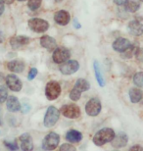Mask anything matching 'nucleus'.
<instances>
[{
	"mask_svg": "<svg viewBox=\"0 0 143 151\" xmlns=\"http://www.w3.org/2000/svg\"><path fill=\"white\" fill-rule=\"evenodd\" d=\"M115 132L113 129L111 128H104L101 129L100 131H98L94 134V137L92 138L93 143L97 146H102L104 144L111 142L115 137Z\"/></svg>",
	"mask_w": 143,
	"mask_h": 151,
	"instance_id": "f257e3e1",
	"label": "nucleus"
},
{
	"mask_svg": "<svg viewBox=\"0 0 143 151\" xmlns=\"http://www.w3.org/2000/svg\"><path fill=\"white\" fill-rule=\"evenodd\" d=\"M60 118V111L54 106H49L45 113L43 124L46 128H52L56 125Z\"/></svg>",
	"mask_w": 143,
	"mask_h": 151,
	"instance_id": "f03ea898",
	"label": "nucleus"
},
{
	"mask_svg": "<svg viewBox=\"0 0 143 151\" xmlns=\"http://www.w3.org/2000/svg\"><path fill=\"white\" fill-rule=\"evenodd\" d=\"M60 142V135L56 134L54 132H49L48 134H46V137L43 138L42 141V147L45 150H54L57 148Z\"/></svg>",
	"mask_w": 143,
	"mask_h": 151,
	"instance_id": "7ed1b4c3",
	"label": "nucleus"
},
{
	"mask_svg": "<svg viewBox=\"0 0 143 151\" xmlns=\"http://www.w3.org/2000/svg\"><path fill=\"white\" fill-rule=\"evenodd\" d=\"M61 93V86L60 84L55 81H50L45 86V95L48 100L52 101L59 97Z\"/></svg>",
	"mask_w": 143,
	"mask_h": 151,
	"instance_id": "20e7f679",
	"label": "nucleus"
},
{
	"mask_svg": "<svg viewBox=\"0 0 143 151\" xmlns=\"http://www.w3.org/2000/svg\"><path fill=\"white\" fill-rule=\"evenodd\" d=\"M101 109H102L101 101L98 98H91L86 104V112L88 116L91 117L98 116L99 113L101 112Z\"/></svg>",
	"mask_w": 143,
	"mask_h": 151,
	"instance_id": "39448f33",
	"label": "nucleus"
},
{
	"mask_svg": "<svg viewBox=\"0 0 143 151\" xmlns=\"http://www.w3.org/2000/svg\"><path fill=\"white\" fill-rule=\"evenodd\" d=\"M60 113L69 119H77L80 116V109L75 104H66L61 107Z\"/></svg>",
	"mask_w": 143,
	"mask_h": 151,
	"instance_id": "423d86ee",
	"label": "nucleus"
},
{
	"mask_svg": "<svg viewBox=\"0 0 143 151\" xmlns=\"http://www.w3.org/2000/svg\"><path fill=\"white\" fill-rule=\"evenodd\" d=\"M29 27L32 31L35 32H44L49 28V24L43 19L39 18H33L29 21Z\"/></svg>",
	"mask_w": 143,
	"mask_h": 151,
	"instance_id": "0eeeda50",
	"label": "nucleus"
},
{
	"mask_svg": "<svg viewBox=\"0 0 143 151\" xmlns=\"http://www.w3.org/2000/svg\"><path fill=\"white\" fill-rule=\"evenodd\" d=\"M78 69H80V64H78V62L75 61V60H69V61H66L59 67V70L61 73L66 76L75 73Z\"/></svg>",
	"mask_w": 143,
	"mask_h": 151,
	"instance_id": "6e6552de",
	"label": "nucleus"
},
{
	"mask_svg": "<svg viewBox=\"0 0 143 151\" xmlns=\"http://www.w3.org/2000/svg\"><path fill=\"white\" fill-rule=\"evenodd\" d=\"M70 57H71L70 51L67 49V48H64V47H59V48H57V49H55L52 55L53 61L55 63H58V64H61V63L68 61V59H70Z\"/></svg>",
	"mask_w": 143,
	"mask_h": 151,
	"instance_id": "1a4fd4ad",
	"label": "nucleus"
},
{
	"mask_svg": "<svg viewBox=\"0 0 143 151\" xmlns=\"http://www.w3.org/2000/svg\"><path fill=\"white\" fill-rule=\"evenodd\" d=\"M6 84H7L8 88L11 89L12 91L19 92L23 87L22 81L17 76L15 75H8L6 77Z\"/></svg>",
	"mask_w": 143,
	"mask_h": 151,
	"instance_id": "9d476101",
	"label": "nucleus"
},
{
	"mask_svg": "<svg viewBox=\"0 0 143 151\" xmlns=\"http://www.w3.org/2000/svg\"><path fill=\"white\" fill-rule=\"evenodd\" d=\"M20 142H21V148L23 151H32L34 148L33 144V139L29 132L21 134L20 137Z\"/></svg>",
	"mask_w": 143,
	"mask_h": 151,
	"instance_id": "9b49d317",
	"label": "nucleus"
},
{
	"mask_svg": "<svg viewBox=\"0 0 143 151\" xmlns=\"http://www.w3.org/2000/svg\"><path fill=\"white\" fill-rule=\"evenodd\" d=\"M130 46H132V43H130V41L129 40V39L124 38V37L117 38L113 42V49L115 51H117V52L124 53V51L129 49Z\"/></svg>",
	"mask_w": 143,
	"mask_h": 151,
	"instance_id": "f8f14e48",
	"label": "nucleus"
},
{
	"mask_svg": "<svg viewBox=\"0 0 143 151\" xmlns=\"http://www.w3.org/2000/svg\"><path fill=\"white\" fill-rule=\"evenodd\" d=\"M129 142V137L126 135V134L124 132H119L118 134L115 135L114 139L111 141L112 146L115 147V148H123Z\"/></svg>",
	"mask_w": 143,
	"mask_h": 151,
	"instance_id": "ddd939ff",
	"label": "nucleus"
},
{
	"mask_svg": "<svg viewBox=\"0 0 143 151\" xmlns=\"http://www.w3.org/2000/svg\"><path fill=\"white\" fill-rule=\"evenodd\" d=\"M29 41L30 38L26 35H18V37H14L10 39V44L13 49H19V48L29 44Z\"/></svg>",
	"mask_w": 143,
	"mask_h": 151,
	"instance_id": "4468645a",
	"label": "nucleus"
},
{
	"mask_svg": "<svg viewBox=\"0 0 143 151\" xmlns=\"http://www.w3.org/2000/svg\"><path fill=\"white\" fill-rule=\"evenodd\" d=\"M54 20L55 22L60 26H66L70 23V20H71V16H70V13L68 11L65 10H60L55 13L54 15Z\"/></svg>",
	"mask_w": 143,
	"mask_h": 151,
	"instance_id": "2eb2a0df",
	"label": "nucleus"
},
{
	"mask_svg": "<svg viewBox=\"0 0 143 151\" xmlns=\"http://www.w3.org/2000/svg\"><path fill=\"white\" fill-rule=\"evenodd\" d=\"M6 107L10 112H18L21 110V103L19 99L15 96H9L7 98V102H6Z\"/></svg>",
	"mask_w": 143,
	"mask_h": 151,
	"instance_id": "dca6fc26",
	"label": "nucleus"
},
{
	"mask_svg": "<svg viewBox=\"0 0 143 151\" xmlns=\"http://www.w3.org/2000/svg\"><path fill=\"white\" fill-rule=\"evenodd\" d=\"M65 138L70 143H78L83 139V134L75 129H70L66 134Z\"/></svg>",
	"mask_w": 143,
	"mask_h": 151,
	"instance_id": "f3484780",
	"label": "nucleus"
},
{
	"mask_svg": "<svg viewBox=\"0 0 143 151\" xmlns=\"http://www.w3.org/2000/svg\"><path fill=\"white\" fill-rule=\"evenodd\" d=\"M40 44L42 47L46 48L47 50L53 51L55 49V47L57 46V42L53 37H49V35H43L40 38Z\"/></svg>",
	"mask_w": 143,
	"mask_h": 151,
	"instance_id": "a211bd4d",
	"label": "nucleus"
},
{
	"mask_svg": "<svg viewBox=\"0 0 143 151\" xmlns=\"http://www.w3.org/2000/svg\"><path fill=\"white\" fill-rule=\"evenodd\" d=\"M25 63L21 60H13V61H10L7 64V68L13 73H22V72L25 70Z\"/></svg>",
	"mask_w": 143,
	"mask_h": 151,
	"instance_id": "6ab92c4d",
	"label": "nucleus"
},
{
	"mask_svg": "<svg viewBox=\"0 0 143 151\" xmlns=\"http://www.w3.org/2000/svg\"><path fill=\"white\" fill-rule=\"evenodd\" d=\"M129 31L133 35H141L143 34V25L136 20H133L129 24Z\"/></svg>",
	"mask_w": 143,
	"mask_h": 151,
	"instance_id": "aec40b11",
	"label": "nucleus"
},
{
	"mask_svg": "<svg viewBox=\"0 0 143 151\" xmlns=\"http://www.w3.org/2000/svg\"><path fill=\"white\" fill-rule=\"evenodd\" d=\"M129 95L130 101H132V103H138L143 97V92L141 89L133 87V88H130Z\"/></svg>",
	"mask_w": 143,
	"mask_h": 151,
	"instance_id": "412c9836",
	"label": "nucleus"
},
{
	"mask_svg": "<svg viewBox=\"0 0 143 151\" xmlns=\"http://www.w3.org/2000/svg\"><path fill=\"white\" fill-rule=\"evenodd\" d=\"M93 69H94V72H95L96 80H97V81H98V84L100 86H105V80H104V77H103V74H102L101 68H100V65H99V63L97 61H94Z\"/></svg>",
	"mask_w": 143,
	"mask_h": 151,
	"instance_id": "4be33fe9",
	"label": "nucleus"
},
{
	"mask_svg": "<svg viewBox=\"0 0 143 151\" xmlns=\"http://www.w3.org/2000/svg\"><path fill=\"white\" fill-rule=\"evenodd\" d=\"M74 87L77 88L78 90H80V91L83 93V91H87V90L90 88V84L86 80H84V78H78V80L75 81Z\"/></svg>",
	"mask_w": 143,
	"mask_h": 151,
	"instance_id": "5701e85b",
	"label": "nucleus"
},
{
	"mask_svg": "<svg viewBox=\"0 0 143 151\" xmlns=\"http://www.w3.org/2000/svg\"><path fill=\"white\" fill-rule=\"evenodd\" d=\"M139 8H140L139 3L134 1V0H127V2L126 3V10L132 12V13H134Z\"/></svg>",
	"mask_w": 143,
	"mask_h": 151,
	"instance_id": "b1692460",
	"label": "nucleus"
},
{
	"mask_svg": "<svg viewBox=\"0 0 143 151\" xmlns=\"http://www.w3.org/2000/svg\"><path fill=\"white\" fill-rule=\"evenodd\" d=\"M133 83L138 87L143 86V72H138L133 76Z\"/></svg>",
	"mask_w": 143,
	"mask_h": 151,
	"instance_id": "393cba45",
	"label": "nucleus"
},
{
	"mask_svg": "<svg viewBox=\"0 0 143 151\" xmlns=\"http://www.w3.org/2000/svg\"><path fill=\"white\" fill-rule=\"evenodd\" d=\"M8 98V90L7 87L4 86H0V103H3Z\"/></svg>",
	"mask_w": 143,
	"mask_h": 151,
	"instance_id": "a878e982",
	"label": "nucleus"
},
{
	"mask_svg": "<svg viewBox=\"0 0 143 151\" xmlns=\"http://www.w3.org/2000/svg\"><path fill=\"white\" fill-rule=\"evenodd\" d=\"M69 96L73 101H78V100H80V98L81 96V92L80 90H78L77 88H75V87H73V89L71 90V92H70Z\"/></svg>",
	"mask_w": 143,
	"mask_h": 151,
	"instance_id": "bb28decb",
	"label": "nucleus"
},
{
	"mask_svg": "<svg viewBox=\"0 0 143 151\" xmlns=\"http://www.w3.org/2000/svg\"><path fill=\"white\" fill-rule=\"evenodd\" d=\"M41 2H42V0H29L28 6H29V8L30 9V10L35 11L40 7Z\"/></svg>",
	"mask_w": 143,
	"mask_h": 151,
	"instance_id": "cd10ccee",
	"label": "nucleus"
},
{
	"mask_svg": "<svg viewBox=\"0 0 143 151\" xmlns=\"http://www.w3.org/2000/svg\"><path fill=\"white\" fill-rule=\"evenodd\" d=\"M137 46L136 45H132V46H130L129 49L127 50H126L124 51V57H126V58H132V57L133 56V55H135V53H136V51H137Z\"/></svg>",
	"mask_w": 143,
	"mask_h": 151,
	"instance_id": "c85d7f7f",
	"label": "nucleus"
},
{
	"mask_svg": "<svg viewBox=\"0 0 143 151\" xmlns=\"http://www.w3.org/2000/svg\"><path fill=\"white\" fill-rule=\"evenodd\" d=\"M4 144L7 148L10 151H17L18 150V144L16 143V141H4Z\"/></svg>",
	"mask_w": 143,
	"mask_h": 151,
	"instance_id": "c756f323",
	"label": "nucleus"
},
{
	"mask_svg": "<svg viewBox=\"0 0 143 151\" xmlns=\"http://www.w3.org/2000/svg\"><path fill=\"white\" fill-rule=\"evenodd\" d=\"M59 151H77V148L70 143H64L60 146Z\"/></svg>",
	"mask_w": 143,
	"mask_h": 151,
	"instance_id": "7c9ffc66",
	"label": "nucleus"
},
{
	"mask_svg": "<svg viewBox=\"0 0 143 151\" xmlns=\"http://www.w3.org/2000/svg\"><path fill=\"white\" fill-rule=\"evenodd\" d=\"M36 75H37V69L36 68H32L30 69V71H29V81H32L33 78H34L36 77Z\"/></svg>",
	"mask_w": 143,
	"mask_h": 151,
	"instance_id": "2f4dec72",
	"label": "nucleus"
},
{
	"mask_svg": "<svg viewBox=\"0 0 143 151\" xmlns=\"http://www.w3.org/2000/svg\"><path fill=\"white\" fill-rule=\"evenodd\" d=\"M135 57H136V59H137L138 61L143 62V49H141V48H138L137 51H136V53H135Z\"/></svg>",
	"mask_w": 143,
	"mask_h": 151,
	"instance_id": "473e14b6",
	"label": "nucleus"
},
{
	"mask_svg": "<svg viewBox=\"0 0 143 151\" xmlns=\"http://www.w3.org/2000/svg\"><path fill=\"white\" fill-rule=\"evenodd\" d=\"M129 151H143V147L140 145H133L130 147Z\"/></svg>",
	"mask_w": 143,
	"mask_h": 151,
	"instance_id": "72a5a7b5",
	"label": "nucleus"
},
{
	"mask_svg": "<svg viewBox=\"0 0 143 151\" xmlns=\"http://www.w3.org/2000/svg\"><path fill=\"white\" fill-rule=\"evenodd\" d=\"M114 2H115V4H117L118 6H121V5H126L127 0H114Z\"/></svg>",
	"mask_w": 143,
	"mask_h": 151,
	"instance_id": "f704fd0d",
	"label": "nucleus"
},
{
	"mask_svg": "<svg viewBox=\"0 0 143 151\" xmlns=\"http://www.w3.org/2000/svg\"><path fill=\"white\" fill-rule=\"evenodd\" d=\"M4 2H3V0H0V16L3 14V12H4Z\"/></svg>",
	"mask_w": 143,
	"mask_h": 151,
	"instance_id": "c9c22d12",
	"label": "nucleus"
},
{
	"mask_svg": "<svg viewBox=\"0 0 143 151\" xmlns=\"http://www.w3.org/2000/svg\"><path fill=\"white\" fill-rule=\"evenodd\" d=\"M74 27H75V29H78L81 28L80 24V23H78V21L77 19H75V20H74Z\"/></svg>",
	"mask_w": 143,
	"mask_h": 151,
	"instance_id": "e433bc0d",
	"label": "nucleus"
},
{
	"mask_svg": "<svg viewBox=\"0 0 143 151\" xmlns=\"http://www.w3.org/2000/svg\"><path fill=\"white\" fill-rule=\"evenodd\" d=\"M3 2L6 3V4H12L14 2V0H3Z\"/></svg>",
	"mask_w": 143,
	"mask_h": 151,
	"instance_id": "4c0bfd02",
	"label": "nucleus"
},
{
	"mask_svg": "<svg viewBox=\"0 0 143 151\" xmlns=\"http://www.w3.org/2000/svg\"><path fill=\"white\" fill-rule=\"evenodd\" d=\"M55 1H57V2H61L62 0H55Z\"/></svg>",
	"mask_w": 143,
	"mask_h": 151,
	"instance_id": "58836bf2",
	"label": "nucleus"
},
{
	"mask_svg": "<svg viewBox=\"0 0 143 151\" xmlns=\"http://www.w3.org/2000/svg\"><path fill=\"white\" fill-rule=\"evenodd\" d=\"M18 1H26V0H18Z\"/></svg>",
	"mask_w": 143,
	"mask_h": 151,
	"instance_id": "ea45409f",
	"label": "nucleus"
},
{
	"mask_svg": "<svg viewBox=\"0 0 143 151\" xmlns=\"http://www.w3.org/2000/svg\"><path fill=\"white\" fill-rule=\"evenodd\" d=\"M140 1H141V2H143V0H140Z\"/></svg>",
	"mask_w": 143,
	"mask_h": 151,
	"instance_id": "a19ab883",
	"label": "nucleus"
},
{
	"mask_svg": "<svg viewBox=\"0 0 143 151\" xmlns=\"http://www.w3.org/2000/svg\"><path fill=\"white\" fill-rule=\"evenodd\" d=\"M114 151H119V150H114Z\"/></svg>",
	"mask_w": 143,
	"mask_h": 151,
	"instance_id": "79ce46f5",
	"label": "nucleus"
}]
</instances>
